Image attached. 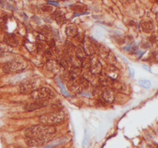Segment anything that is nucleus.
<instances>
[{
  "label": "nucleus",
  "instance_id": "ea45409f",
  "mask_svg": "<svg viewBox=\"0 0 158 148\" xmlns=\"http://www.w3.org/2000/svg\"><path fill=\"white\" fill-rule=\"evenodd\" d=\"M157 19H158V13H157Z\"/></svg>",
  "mask_w": 158,
  "mask_h": 148
},
{
  "label": "nucleus",
  "instance_id": "20e7f679",
  "mask_svg": "<svg viewBox=\"0 0 158 148\" xmlns=\"http://www.w3.org/2000/svg\"><path fill=\"white\" fill-rule=\"evenodd\" d=\"M26 65L23 62H9L6 63L2 67L3 72L6 73H19L24 70Z\"/></svg>",
  "mask_w": 158,
  "mask_h": 148
},
{
  "label": "nucleus",
  "instance_id": "9d476101",
  "mask_svg": "<svg viewBox=\"0 0 158 148\" xmlns=\"http://www.w3.org/2000/svg\"><path fill=\"white\" fill-rule=\"evenodd\" d=\"M102 99L107 103H113L115 100V90L113 88H106L102 91Z\"/></svg>",
  "mask_w": 158,
  "mask_h": 148
},
{
  "label": "nucleus",
  "instance_id": "c9c22d12",
  "mask_svg": "<svg viewBox=\"0 0 158 148\" xmlns=\"http://www.w3.org/2000/svg\"><path fill=\"white\" fill-rule=\"evenodd\" d=\"M47 3L48 4H51V5H53V6H58V2H54V1H47Z\"/></svg>",
  "mask_w": 158,
  "mask_h": 148
},
{
  "label": "nucleus",
  "instance_id": "6ab92c4d",
  "mask_svg": "<svg viewBox=\"0 0 158 148\" xmlns=\"http://www.w3.org/2000/svg\"><path fill=\"white\" fill-rule=\"evenodd\" d=\"M76 56L78 57L79 59L83 61V59H86V57L87 56V54L85 52L84 49L82 46H79L77 47L76 50Z\"/></svg>",
  "mask_w": 158,
  "mask_h": 148
},
{
  "label": "nucleus",
  "instance_id": "cd10ccee",
  "mask_svg": "<svg viewBox=\"0 0 158 148\" xmlns=\"http://www.w3.org/2000/svg\"><path fill=\"white\" fill-rule=\"evenodd\" d=\"M41 10L44 12H49L53 11V7L49 5H46V6H43L41 7Z\"/></svg>",
  "mask_w": 158,
  "mask_h": 148
},
{
  "label": "nucleus",
  "instance_id": "f257e3e1",
  "mask_svg": "<svg viewBox=\"0 0 158 148\" xmlns=\"http://www.w3.org/2000/svg\"><path fill=\"white\" fill-rule=\"evenodd\" d=\"M57 131V129L54 126L51 125H36L33 127H28L24 132L25 136L29 138L32 137H43L48 134H53Z\"/></svg>",
  "mask_w": 158,
  "mask_h": 148
},
{
  "label": "nucleus",
  "instance_id": "473e14b6",
  "mask_svg": "<svg viewBox=\"0 0 158 148\" xmlns=\"http://www.w3.org/2000/svg\"><path fill=\"white\" fill-rule=\"evenodd\" d=\"M128 70H129V71H130V76H131V77H134V73H134V70H133V68H132V67H128Z\"/></svg>",
  "mask_w": 158,
  "mask_h": 148
},
{
  "label": "nucleus",
  "instance_id": "c85d7f7f",
  "mask_svg": "<svg viewBox=\"0 0 158 148\" xmlns=\"http://www.w3.org/2000/svg\"><path fill=\"white\" fill-rule=\"evenodd\" d=\"M96 105L98 106H105L106 102L103 99H98L97 101H96Z\"/></svg>",
  "mask_w": 158,
  "mask_h": 148
},
{
  "label": "nucleus",
  "instance_id": "f8f14e48",
  "mask_svg": "<svg viewBox=\"0 0 158 148\" xmlns=\"http://www.w3.org/2000/svg\"><path fill=\"white\" fill-rule=\"evenodd\" d=\"M52 19H54L55 21L57 22V24L62 25L66 22V19L65 17V15L62 14V12L60 10H57L55 11L52 15H51Z\"/></svg>",
  "mask_w": 158,
  "mask_h": 148
},
{
  "label": "nucleus",
  "instance_id": "0eeeda50",
  "mask_svg": "<svg viewBox=\"0 0 158 148\" xmlns=\"http://www.w3.org/2000/svg\"><path fill=\"white\" fill-rule=\"evenodd\" d=\"M50 135L52 134H48L46 136H43V137H32L29 138V140L26 141V144L29 147H40L43 146L46 143L49 142V141H51L52 137Z\"/></svg>",
  "mask_w": 158,
  "mask_h": 148
},
{
  "label": "nucleus",
  "instance_id": "f3484780",
  "mask_svg": "<svg viewBox=\"0 0 158 148\" xmlns=\"http://www.w3.org/2000/svg\"><path fill=\"white\" fill-rule=\"evenodd\" d=\"M113 80H111L109 76H107L106 74L104 75H100L99 78V83H100L101 86H108L109 84H111Z\"/></svg>",
  "mask_w": 158,
  "mask_h": 148
},
{
  "label": "nucleus",
  "instance_id": "dca6fc26",
  "mask_svg": "<svg viewBox=\"0 0 158 148\" xmlns=\"http://www.w3.org/2000/svg\"><path fill=\"white\" fill-rule=\"evenodd\" d=\"M98 51H99V54L103 58H107V56L109 55V53H110V49L107 47L105 45L103 44H100L98 46Z\"/></svg>",
  "mask_w": 158,
  "mask_h": 148
},
{
  "label": "nucleus",
  "instance_id": "2eb2a0df",
  "mask_svg": "<svg viewBox=\"0 0 158 148\" xmlns=\"http://www.w3.org/2000/svg\"><path fill=\"white\" fill-rule=\"evenodd\" d=\"M78 29L75 25H70L66 28V34L70 37H75L78 35Z\"/></svg>",
  "mask_w": 158,
  "mask_h": 148
},
{
  "label": "nucleus",
  "instance_id": "f704fd0d",
  "mask_svg": "<svg viewBox=\"0 0 158 148\" xmlns=\"http://www.w3.org/2000/svg\"><path fill=\"white\" fill-rule=\"evenodd\" d=\"M32 19H33V20L35 22H36V23H38V24H40V19H39V18L36 16V15H34V16H32Z\"/></svg>",
  "mask_w": 158,
  "mask_h": 148
},
{
  "label": "nucleus",
  "instance_id": "a211bd4d",
  "mask_svg": "<svg viewBox=\"0 0 158 148\" xmlns=\"http://www.w3.org/2000/svg\"><path fill=\"white\" fill-rule=\"evenodd\" d=\"M141 29L143 32L146 33H150L154 30V24L151 22H144L142 23Z\"/></svg>",
  "mask_w": 158,
  "mask_h": 148
},
{
  "label": "nucleus",
  "instance_id": "5701e85b",
  "mask_svg": "<svg viewBox=\"0 0 158 148\" xmlns=\"http://www.w3.org/2000/svg\"><path fill=\"white\" fill-rule=\"evenodd\" d=\"M138 83L142 87L145 88V89H150L151 86V83L148 80H140Z\"/></svg>",
  "mask_w": 158,
  "mask_h": 148
},
{
  "label": "nucleus",
  "instance_id": "1a4fd4ad",
  "mask_svg": "<svg viewBox=\"0 0 158 148\" xmlns=\"http://www.w3.org/2000/svg\"><path fill=\"white\" fill-rule=\"evenodd\" d=\"M48 105L47 100H36L34 101L32 103H29L24 106V110L26 111H32L38 109H41L45 107Z\"/></svg>",
  "mask_w": 158,
  "mask_h": 148
},
{
  "label": "nucleus",
  "instance_id": "423d86ee",
  "mask_svg": "<svg viewBox=\"0 0 158 148\" xmlns=\"http://www.w3.org/2000/svg\"><path fill=\"white\" fill-rule=\"evenodd\" d=\"M84 50L86 52V53L87 54V56H93L96 53V50L98 49L99 44L96 42L94 39L90 38L89 36L84 37Z\"/></svg>",
  "mask_w": 158,
  "mask_h": 148
},
{
  "label": "nucleus",
  "instance_id": "412c9836",
  "mask_svg": "<svg viewBox=\"0 0 158 148\" xmlns=\"http://www.w3.org/2000/svg\"><path fill=\"white\" fill-rule=\"evenodd\" d=\"M12 47L13 46H10L9 44L6 42H1L0 43V54H2L3 53L6 52H12Z\"/></svg>",
  "mask_w": 158,
  "mask_h": 148
},
{
  "label": "nucleus",
  "instance_id": "7ed1b4c3",
  "mask_svg": "<svg viewBox=\"0 0 158 148\" xmlns=\"http://www.w3.org/2000/svg\"><path fill=\"white\" fill-rule=\"evenodd\" d=\"M55 97L54 92L48 87L37 88L30 93L29 99L31 100H49Z\"/></svg>",
  "mask_w": 158,
  "mask_h": 148
},
{
  "label": "nucleus",
  "instance_id": "4c0bfd02",
  "mask_svg": "<svg viewBox=\"0 0 158 148\" xmlns=\"http://www.w3.org/2000/svg\"><path fill=\"white\" fill-rule=\"evenodd\" d=\"M143 68L144 69V70H147L148 71V72H151V69L149 68L148 67H147V66H145V65H143Z\"/></svg>",
  "mask_w": 158,
  "mask_h": 148
},
{
  "label": "nucleus",
  "instance_id": "e433bc0d",
  "mask_svg": "<svg viewBox=\"0 0 158 148\" xmlns=\"http://www.w3.org/2000/svg\"><path fill=\"white\" fill-rule=\"evenodd\" d=\"M150 40H151V42H152V43H154V42H156V36H152L151 37V39H150Z\"/></svg>",
  "mask_w": 158,
  "mask_h": 148
},
{
  "label": "nucleus",
  "instance_id": "58836bf2",
  "mask_svg": "<svg viewBox=\"0 0 158 148\" xmlns=\"http://www.w3.org/2000/svg\"><path fill=\"white\" fill-rule=\"evenodd\" d=\"M131 0H121V2H123V3H125V2H130Z\"/></svg>",
  "mask_w": 158,
  "mask_h": 148
},
{
  "label": "nucleus",
  "instance_id": "f03ea898",
  "mask_svg": "<svg viewBox=\"0 0 158 148\" xmlns=\"http://www.w3.org/2000/svg\"><path fill=\"white\" fill-rule=\"evenodd\" d=\"M64 119H65L64 113L62 111H58V112L50 113V114L42 115L39 119V121L41 124L54 126L62 123Z\"/></svg>",
  "mask_w": 158,
  "mask_h": 148
},
{
  "label": "nucleus",
  "instance_id": "72a5a7b5",
  "mask_svg": "<svg viewBox=\"0 0 158 148\" xmlns=\"http://www.w3.org/2000/svg\"><path fill=\"white\" fill-rule=\"evenodd\" d=\"M131 49H132L131 44H129V45L126 46L125 47H123V50H125V51H128V50H130Z\"/></svg>",
  "mask_w": 158,
  "mask_h": 148
},
{
  "label": "nucleus",
  "instance_id": "aec40b11",
  "mask_svg": "<svg viewBox=\"0 0 158 148\" xmlns=\"http://www.w3.org/2000/svg\"><path fill=\"white\" fill-rule=\"evenodd\" d=\"M83 77L85 78L90 83H93L94 80H96V75L93 73H91L90 70L85 71L83 75Z\"/></svg>",
  "mask_w": 158,
  "mask_h": 148
},
{
  "label": "nucleus",
  "instance_id": "4468645a",
  "mask_svg": "<svg viewBox=\"0 0 158 148\" xmlns=\"http://www.w3.org/2000/svg\"><path fill=\"white\" fill-rule=\"evenodd\" d=\"M106 75L107 76H109L112 80H116L119 76V71L114 66L110 65V66L107 69Z\"/></svg>",
  "mask_w": 158,
  "mask_h": 148
},
{
  "label": "nucleus",
  "instance_id": "b1692460",
  "mask_svg": "<svg viewBox=\"0 0 158 148\" xmlns=\"http://www.w3.org/2000/svg\"><path fill=\"white\" fill-rule=\"evenodd\" d=\"M25 46H26V47L28 49L29 51L30 52L34 51V50L36 49V44L29 42V40H26V41L25 42Z\"/></svg>",
  "mask_w": 158,
  "mask_h": 148
},
{
  "label": "nucleus",
  "instance_id": "ddd939ff",
  "mask_svg": "<svg viewBox=\"0 0 158 148\" xmlns=\"http://www.w3.org/2000/svg\"><path fill=\"white\" fill-rule=\"evenodd\" d=\"M4 42L12 46H15L19 44V41L17 40V37L14 34H12V33L5 34V36H4Z\"/></svg>",
  "mask_w": 158,
  "mask_h": 148
},
{
  "label": "nucleus",
  "instance_id": "39448f33",
  "mask_svg": "<svg viewBox=\"0 0 158 148\" xmlns=\"http://www.w3.org/2000/svg\"><path fill=\"white\" fill-rule=\"evenodd\" d=\"M40 80H37L36 79L26 80L20 84L19 90L22 93H30L33 90L37 89L40 86Z\"/></svg>",
  "mask_w": 158,
  "mask_h": 148
},
{
  "label": "nucleus",
  "instance_id": "2f4dec72",
  "mask_svg": "<svg viewBox=\"0 0 158 148\" xmlns=\"http://www.w3.org/2000/svg\"><path fill=\"white\" fill-rule=\"evenodd\" d=\"M87 14H88V12H76L75 14H74L73 15V17L72 18H74L76 17V16H79V15H87Z\"/></svg>",
  "mask_w": 158,
  "mask_h": 148
},
{
  "label": "nucleus",
  "instance_id": "a878e982",
  "mask_svg": "<svg viewBox=\"0 0 158 148\" xmlns=\"http://www.w3.org/2000/svg\"><path fill=\"white\" fill-rule=\"evenodd\" d=\"M44 49H45V46H44V44L43 42H38L36 44V51L38 52V53H41L42 52H43Z\"/></svg>",
  "mask_w": 158,
  "mask_h": 148
},
{
  "label": "nucleus",
  "instance_id": "4be33fe9",
  "mask_svg": "<svg viewBox=\"0 0 158 148\" xmlns=\"http://www.w3.org/2000/svg\"><path fill=\"white\" fill-rule=\"evenodd\" d=\"M70 9L76 12H86V10H87V7L86 6H83V5L76 4V5L70 6Z\"/></svg>",
  "mask_w": 158,
  "mask_h": 148
},
{
  "label": "nucleus",
  "instance_id": "7c9ffc66",
  "mask_svg": "<svg viewBox=\"0 0 158 148\" xmlns=\"http://www.w3.org/2000/svg\"><path fill=\"white\" fill-rule=\"evenodd\" d=\"M48 44H49V47L52 48V49H53V48L56 46V43H55L54 39H51V40L49 41V42H48Z\"/></svg>",
  "mask_w": 158,
  "mask_h": 148
},
{
  "label": "nucleus",
  "instance_id": "393cba45",
  "mask_svg": "<svg viewBox=\"0 0 158 148\" xmlns=\"http://www.w3.org/2000/svg\"><path fill=\"white\" fill-rule=\"evenodd\" d=\"M57 84H58L59 87L60 88L62 94H63L64 96H69V93H68V92L66 91V89H65V87H64L63 84H62V81H61L59 78H57Z\"/></svg>",
  "mask_w": 158,
  "mask_h": 148
},
{
  "label": "nucleus",
  "instance_id": "6e6552de",
  "mask_svg": "<svg viewBox=\"0 0 158 148\" xmlns=\"http://www.w3.org/2000/svg\"><path fill=\"white\" fill-rule=\"evenodd\" d=\"M89 70L93 74H101L102 72V64L99 59L96 56H93L90 59V65H89Z\"/></svg>",
  "mask_w": 158,
  "mask_h": 148
},
{
  "label": "nucleus",
  "instance_id": "9b49d317",
  "mask_svg": "<svg viewBox=\"0 0 158 148\" xmlns=\"http://www.w3.org/2000/svg\"><path fill=\"white\" fill-rule=\"evenodd\" d=\"M61 66L60 64L58 63V61L55 60H49L46 63V68H47L48 70H49L50 72L54 73H59L61 70Z\"/></svg>",
  "mask_w": 158,
  "mask_h": 148
},
{
  "label": "nucleus",
  "instance_id": "bb28decb",
  "mask_svg": "<svg viewBox=\"0 0 158 148\" xmlns=\"http://www.w3.org/2000/svg\"><path fill=\"white\" fill-rule=\"evenodd\" d=\"M53 50L52 48L49 47L48 49H45V55L46 56V57H48V58H52V57L53 56Z\"/></svg>",
  "mask_w": 158,
  "mask_h": 148
},
{
  "label": "nucleus",
  "instance_id": "c756f323",
  "mask_svg": "<svg viewBox=\"0 0 158 148\" xmlns=\"http://www.w3.org/2000/svg\"><path fill=\"white\" fill-rule=\"evenodd\" d=\"M88 140H89L88 133H87V131H86V133H85V137H84V140H83V147H87V143H88Z\"/></svg>",
  "mask_w": 158,
  "mask_h": 148
}]
</instances>
